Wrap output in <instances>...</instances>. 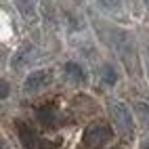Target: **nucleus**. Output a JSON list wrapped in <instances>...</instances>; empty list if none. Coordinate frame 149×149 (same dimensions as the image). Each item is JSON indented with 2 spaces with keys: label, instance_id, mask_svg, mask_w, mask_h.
<instances>
[{
  "label": "nucleus",
  "instance_id": "f03ea898",
  "mask_svg": "<svg viewBox=\"0 0 149 149\" xmlns=\"http://www.w3.org/2000/svg\"><path fill=\"white\" fill-rule=\"evenodd\" d=\"M109 113H111V118H113V124L118 128V132H122L124 136H132L134 134L132 113L122 101H109Z\"/></svg>",
  "mask_w": 149,
  "mask_h": 149
},
{
  "label": "nucleus",
  "instance_id": "7ed1b4c3",
  "mask_svg": "<svg viewBox=\"0 0 149 149\" xmlns=\"http://www.w3.org/2000/svg\"><path fill=\"white\" fill-rule=\"evenodd\" d=\"M53 72L51 69H36V72H32L27 78H25V82H23V93L25 95H36V93H40L44 91V88H48L53 84Z\"/></svg>",
  "mask_w": 149,
  "mask_h": 149
},
{
  "label": "nucleus",
  "instance_id": "9d476101",
  "mask_svg": "<svg viewBox=\"0 0 149 149\" xmlns=\"http://www.w3.org/2000/svg\"><path fill=\"white\" fill-rule=\"evenodd\" d=\"M101 80H103L107 86H113V84L118 82V72H116L109 63H105V65L101 67Z\"/></svg>",
  "mask_w": 149,
  "mask_h": 149
},
{
  "label": "nucleus",
  "instance_id": "6e6552de",
  "mask_svg": "<svg viewBox=\"0 0 149 149\" xmlns=\"http://www.w3.org/2000/svg\"><path fill=\"white\" fill-rule=\"evenodd\" d=\"M36 118L40 120V124H42V126L51 128V126H55V124H57V118H59V113L55 111L53 107H40V109L36 111Z\"/></svg>",
  "mask_w": 149,
  "mask_h": 149
},
{
  "label": "nucleus",
  "instance_id": "0eeeda50",
  "mask_svg": "<svg viewBox=\"0 0 149 149\" xmlns=\"http://www.w3.org/2000/svg\"><path fill=\"white\" fill-rule=\"evenodd\" d=\"M63 72H65V78L69 82H76V84H82L88 80V74H86V69L80 65V63H76V61H67L63 65Z\"/></svg>",
  "mask_w": 149,
  "mask_h": 149
},
{
  "label": "nucleus",
  "instance_id": "20e7f679",
  "mask_svg": "<svg viewBox=\"0 0 149 149\" xmlns=\"http://www.w3.org/2000/svg\"><path fill=\"white\" fill-rule=\"evenodd\" d=\"M116 51L120 53L122 61L126 63V67L134 72L136 69V53H134V44H132V38L124 34V32H118L116 34Z\"/></svg>",
  "mask_w": 149,
  "mask_h": 149
},
{
  "label": "nucleus",
  "instance_id": "ddd939ff",
  "mask_svg": "<svg viewBox=\"0 0 149 149\" xmlns=\"http://www.w3.org/2000/svg\"><path fill=\"white\" fill-rule=\"evenodd\" d=\"M143 149H149V136H147L145 141H143Z\"/></svg>",
  "mask_w": 149,
  "mask_h": 149
},
{
  "label": "nucleus",
  "instance_id": "423d86ee",
  "mask_svg": "<svg viewBox=\"0 0 149 149\" xmlns=\"http://www.w3.org/2000/svg\"><path fill=\"white\" fill-rule=\"evenodd\" d=\"M34 57H36V48H34V44H29V42L23 44V46L15 53V57H13V69H15V72L23 69L27 63L34 61Z\"/></svg>",
  "mask_w": 149,
  "mask_h": 149
},
{
  "label": "nucleus",
  "instance_id": "9b49d317",
  "mask_svg": "<svg viewBox=\"0 0 149 149\" xmlns=\"http://www.w3.org/2000/svg\"><path fill=\"white\" fill-rule=\"evenodd\" d=\"M134 109H136L139 118L143 120V124L149 128V103H141V101H139V103L134 105Z\"/></svg>",
  "mask_w": 149,
  "mask_h": 149
},
{
  "label": "nucleus",
  "instance_id": "dca6fc26",
  "mask_svg": "<svg viewBox=\"0 0 149 149\" xmlns=\"http://www.w3.org/2000/svg\"><path fill=\"white\" fill-rule=\"evenodd\" d=\"M118 149H124V147H118Z\"/></svg>",
  "mask_w": 149,
  "mask_h": 149
},
{
  "label": "nucleus",
  "instance_id": "f8f14e48",
  "mask_svg": "<svg viewBox=\"0 0 149 149\" xmlns=\"http://www.w3.org/2000/svg\"><path fill=\"white\" fill-rule=\"evenodd\" d=\"M6 97H8V82L2 80V99H6Z\"/></svg>",
  "mask_w": 149,
  "mask_h": 149
},
{
  "label": "nucleus",
  "instance_id": "f257e3e1",
  "mask_svg": "<svg viewBox=\"0 0 149 149\" xmlns=\"http://www.w3.org/2000/svg\"><path fill=\"white\" fill-rule=\"evenodd\" d=\"M111 139H113V130L107 122H93V124L86 126L82 141H84L86 147L99 149V147H105Z\"/></svg>",
  "mask_w": 149,
  "mask_h": 149
},
{
  "label": "nucleus",
  "instance_id": "4468645a",
  "mask_svg": "<svg viewBox=\"0 0 149 149\" xmlns=\"http://www.w3.org/2000/svg\"><path fill=\"white\" fill-rule=\"evenodd\" d=\"M143 2H145V6H147V8H149V0H143Z\"/></svg>",
  "mask_w": 149,
  "mask_h": 149
},
{
  "label": "nucleus",
  "instance_id": "1a4fd4ad",
  "mask_svg": "<svg viewBox=\"0 0 149 149\" xmlns=\"http://www.w3.org/2000/svg\"><path fill=\"white\" fill-rule=\"evenodd\" d=\"M15 4H17L19 13H21L25 19H34L36 17V4H34V0H15Z\"/></svg>",
  "mask_w": 149,
  "mask_h": 149
},
{
  "label": "nucleus",
  "instance_id": "39448f33",
  "mask_svg": "<svg viewBox=\"0 0 149 149\" xmlns=\"http://www.w3.org/2000/svg\"><path fill=\"white\" fill-rule=\"evenodd\" d=\"M17 134H19V141H21V145L25 147V149H38V136H36V132H34V128L29 126L27 122H23V120H19L17 124Z\"/></svg>",
  "mask_w": 149,
  "mask_h": 149
},
{
  "label": "nucleus",
  "instance_id": "2eb2a0df",
  "mask_svg": "<svg viewBox=\"0 0 149 149\" xmlns=\"http://www.w3.org/2000/svg\"><path fill=\"white\" fill-rule=\"evenodd\" d=\"M147 55H149V48H147Z\"/></svg>",
  "mask_w": 149,
  "mask_h": 149
}]
</instances>
